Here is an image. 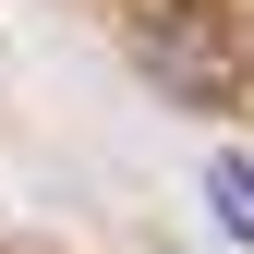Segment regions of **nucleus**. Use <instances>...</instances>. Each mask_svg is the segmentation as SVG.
<instances>
[{"instance_id":"obj_2","label":"nucleus","mask_w":254,"mask_h":254,"mask_svg":"<svg viewBox=\"0 0 254 254\" xmlns=\"http://www.w3.org/2000/svg\"><path fill=\"white\" fill-rule=\"evenodd\" d=\"M206 206H218V230H230V242H254V157H230V145L206 157Z\"/></svg>"},{"instance_id":"obj_1","label":"nucleus","mask_w":254,"mask_h":254,"mask_svg":"<svg viewBox=\"0 0 254 254\" xmlns=\"http://www.w3.org/2000/svg\"><path fill=\"white\" fill-rule=\"evenodd\" d=\"M133 61L170 85L182 109H230V97H242V49L218 37L194 0H133Z\"/></svg>"}]
</instances>
